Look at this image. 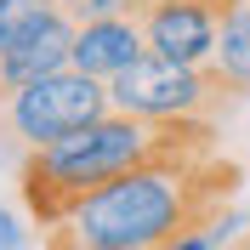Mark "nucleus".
Listing matches in <instances>:
<instances>
[{"label":"nucleus","instance_id":"1","mask_svg":"<svg viewBox=\"0 0 250 250\" xmlns=\"http://www.w3.org/2000/svg\"><path fill=\"white\" fill-rule=\"evenodd\" d=\"M233 188H239L233 165H222L216 154H182V148L165 142L142 165L108 176L91 193H80L68 205V216L51 228V245H68V250H154V245H176L188 228H199L210 210H222V199Z\"/></svg>","mask_w":250,"mask_h":250},{"label":"nucleus","instance_id":"2","mask_svg":"<svg viewBox=\"0 0 250 250\" xmlns=\"http://www.w3.org/2000/svg\"><path fill=\"white\" fill-rule=\"evenodd\" d=\"M159 148H165V131L159 125L108 108V114H97L91 125L46 142V148H29V159H23V199H29L40 228H57L80 193H91L108 176L142 165Z\"/></svg>","mask_w":250,"mask_h":250},{"label":"nucleus","instance_id":"3","mask_svg":"<svg viewBox=\"0 0 250 250\" xmlns=\"http://www.w3.org/2000/svg\"><path fill=\"white\" fill-rule=\"evenodd\" d=\"M108 80L85 74V68H57V74H40L29 85L6 91V131H12L23 148H46V142L68 137L80 125H91L97 114H108Z\"/></svg>","mask_w":250,"mask_h":250},{"label":"nucleus","instance_id":"4","mask_svg":"<svg viewBox=\"0 0 250 250\" xmlns=\"http://www.w3.org/2000/svg\"><path fill=\"white\" fill-rule=\"evenodd\" d=\"M222 97V85L210 80V68H193V62H171L159 51H142L131 68L108 80V103L120 114H137L148 125L165 120H199L210 103Z\"/></svg>","mask_w":250,"mask_h":250},{"label":"nucleus","instance_id":"5","mask_svg":"<svg viewBox=\"0 0 250 250\" xmlns=\"http://www.w3.org/2000/svg\"><path fill=\"white\" fill-rule=\"evenodd\" d=\"M142 40L148 51L171 62H193V68H210L216 57V23H222V0H142Z\"/></svg>","mask_w":250,"mask_h":250},{"label":"nucleus","instance_id":"6","mask_svg":"<svg viewBox=\"0 0 250 250\" xmlns=\"http://www.w3.org/2000/svg\"><path fill=\"white\" fill-rule=\"evenodd\" d=\"M74 29H80L74 17L57 12V17H46L29 40H17L6 57H0V97L17 91V85H29V80H40V74L68 68V62H74Z\"/></svg>","mask_w":250,"mask_h":250},{"label":"nucleus","instance_id":"7","mask_svg":"<svg viewBox=\"0 0 250 250\" xmlns=\"http://www.w3.org/2000/svg\"><path fill=\"white\" fill-rule=\"evenodd\" d=\"M142 51H148V40H142L137 17H97V23H80L74 29V68H85L97 80H114Z\"/></svg>","mask_w":250,"mask_h":250},{"label":"nucleus","instance_id":"8","mask_svg":"<svg viewBox=\"0 0 250 250\" xmlns=\"http://www.w3.org/2000/svg\"><path fill=\"white\" fill-rule=\"evenodd\" d=\"M210 80L222 85V97H250V0H222Z\"/></svg>","mask_w":250,"mask_h":250},{"label":"nucleus","instance_id":"9","mask_svg":"<svg viewBox=\"0 0 250 250\" xmlns=\"http://www.w3.org/2000/svg\"><path fill=\"white\" fill-rule=\"evenodd\" d=\"M62 12V0H0V57L17 46V40H29L46 17Z\"/></svg>","mask_w":250,"mask_h":250},{"label":"nucleus","instance_id":"10","mask_svg":"<svg viewBox=\"0 0 250 250\" xmlns=\"http://www.w3.org/2000/svg\"><path fill=\"white\" fill-rule=\"evenodd\" d=\"M62 12L74 23H97V17H137L142 0H62Z\"/></svg>","mask_w":250,"mask_h":250},{"label":"nucleus","instance_id":"11","mask_svg":"<svg viewBox=\"0 0 250 250\" xmlns=\"http://www.w3.org/2000/svg\"><path fill=\"white\" fill-rule=\"evenodd\" d=\"M29 245H34V233L23 228V216L0 205V250H29Z\"/></svg>","mask_w":250,"mask_h":250}]
</instances>
